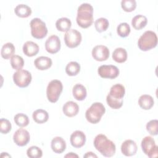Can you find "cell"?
<instances>
[{
    "mask_svg": "<svg viewBox=\"0 0 158 158\" xmlns=\"http://www.w3.org/2000/svg\"><path fill=\"white\" fill-rule=\"evenodd\" d=\"M14 120L16 125L20 127H25L29 123L28 117L23 113L17 114L14 116Z\"/></svg>",
    "mask_w": 158,
    "mask_h": 158,
    "instance_id": "cell-31",
    "label": "cell"
},
{
    "mask_svg": "<svg viewBox=\"0 0 158 158\" xmlns=\"http://www.w3.org/2000/svg\"><path fill=\"white\" fill-rule=\"evenodd\" d=\"M94 146L96 150L104 157H110L115 153V144L103 134H99L96 136L94 139Z\"/></svg>",
    "mask_w": 158,
    "mask_h": 158,
    "instance_id": "cell-1",
    "label": "cell"
},
{
    "mask_svg": "<svg viewBox=\"0 0 158 158\" xmlns=\"http://www.w3.org/2000/svg\"><path fill=\"white\" fill-rule=\"evenodd\" d=\"M98 73L101 78L113 79L118 76L119 70L113 65H102L98 68Z\"/></svg>",
    "mask_w": 158,
    "mask_h": 158,
    "instance_id": "cell-11",
    "label": "cell"
},
{
    "mask_svg": "<svg viewBox=\"0 0 158 158\" xmlns=\"http://www.w3.org/2000/svg\"><path fill=\"white\" fill-rule=\"evenodd\" d=\"M10 64L12 67L17 70H21L24 65L23 59L18 55H14L10 58Z\"/></svg>",
    "mask_w": 158,
    "mask_h": 158,
    "instance_id": "cell-32",
    "label": "cell"
},
{
    "mask_svg": "<svg viewBox=\"0 0 158 158\" xmlns=\"http://www.w3.org/2000/svg\"><path fill=\"white\" fill-rule=\"evenodd\" d=\"M1 157H10L11 156H10L9 154H8L7 152H2Z\"/></svg>",
    "mask_w": 158,
    "mask_h": 158,
    "instance_id": "cell-40",
    "label": "cell"
},
{
    "mask_svg": "<svg viewBox=\"0 0 158 158\" xmlns=\"http://www.w3.org/2000/svg\"><path fill=\"white\" fill-rule=\"evenodd\" d=\"M146 130L151 135L155 136L157 135V128H158V121L156 119L151 120L146 124Z\"/></svg>",
    "mask_w": 158,
    "mask_h": 158,
    "instance_id": "cell-36",
    "label": "cell"
},
{
    "mask_svg": "<svg viewBox=\"0 0 158 158\" xmlns=\"http://www.w3.org/2000/svg\"><path fill=\"white\" fill-rule=\"evenodd\" d=\"M15 46L12 43H7L4 44L1 51V54L2 58L5 59H8L11 58L15 53Z\"/></svg>",
    "mask_w": 158,
    "mask_h": 158,
    "instance_id": "cell-27",
    "label": "cell"
},
{
    "mask_svg": "<svg viewBox=\"0 0 158 158\" xmlns=\"http://www.w3.org/2000/svg\"><path fill=\"white\" fill-rule=\"evenodd\" d=\"M22 49L23 53L27 56L33 57L36 56L39 52V46L36 43L28 41L23 44Z\"/></svg>",
    "mask_w": 158,
    "mask_h": 158,
    "instance_id": "cell-19",
    "label": "cell"
},
{
    "mask_svg": "<svg viewBox=\"0 0 158 158\" xmlns=\"http://www.w3.org/2000/svg\"><path fill=\"white\" fill-rule=\"evenodd\" d=\"M138 146L135 141L127 139L121 145V152L125 156H132L136 153Z\"/></svg>",
    "mask_w": 158,
    "mask_h": 158,
    "instance_id": "cell-16",
    "label": "cell"
},
{
    "mask_svg": "<svg viewBox=\"0 0 158 158\" xmlns=\"http://www.w3.org/2000/svg\"><path fill=\"white\" fill-rule=\"evenodd\" d=\"M154 99L149 94L141 95L138 99V104L144 110H149L154 106Z\"/></svg>",
    "mask_w": 158,
    "mask_h": 158,
    "instance_id": "cell-22",
    "label": "cell"
},
{
    "mask_svg": "<svg viewBox=\"0 0 158 158\" xmlns=\"http://www.w3.org/2000/svg\"><path fill=\"white\" fill-rule=\"evenodd\" d=\"M51 147L55 153L61 154L66 149L65 141L60 136H56L51 141Z\"/></svg>",
    "mask_w": 158,
    "mask_h": 158,
    "instance_id": "cell-18",
    "label": "cell"
},
{
    "mask_svg": "<svg viewBox=\"0 0 158 158\" xmlns=\"http://www.w3.org/2000/svg\"><path fill=\"white\" fill-rule=\"evenodd\" d=\"M77 24L83 28L90 27L93 22V7L89 3H83L79 6L76 18Z\"/></svg>",
    "mask_w": 158,
    "mask_h": 158,
    "instance_id": "cell-2",
    "label": "cell"
},
{
    "mask_svg": "<svg viewBox=\"0 0 158 158\" xmlns=\"http://www.w3.org/2000/svg\"><path fill=\"white\" fill-rule=\"evenodd\" d=\"M80 71V64L75 61L70 62L65 67V72L69 76H75Z\"/></svg>",
    "mask_w": 158,
    "mask_h": 158,
    "instance_id": "cell-29",
    "label": "cell"
},
{
    "mask_svg": "<svg viewBox=\"0 0 158 158\" xmlns=\"http://www.w3.org/2000/svg\"><path fill=\"white\" fill-rule=\"evenodd\" d=\"M62 111L66 116L72 117L77 115L78 113L79 106L73 101H67L64 104L62 107Z\"/></svg>",
    "mask_w": 158,
    "mask_h": 158,
    "instance_id": "cell-17",
    "label": "cell"
},
{
    "mask_svg": "<svg viewBox=\"0 0 158 158\" xmlns=\"http://www.w3.org/2000/svg\"><path fill=\"white\" fill-rule=\"evenodd\" d=\"M112 59L118 63H123L127 59V52L123 48H117L112 52Z\"/></svg>",
    "mask_w": 158,
    "mask_h": 158,
    "instance_id": "cell-26",
    "label": "cell"
},
{
    "mask_svg": "<svg viewBox=\"0 0 158 158\" xmlns=\"http://www.w3.org/2000/svg\"><path fill=\"white\" fill-rule=\"evenodd\" d=\"M125 93V89L122 85L117 83L113 85L106 98L108 106L114 109H120L123 105V98Z\"/></svg>",
    "mask_w": 158,
    "mask_h": 158,
    "instance_id": "cell-3",
    "label": "cell"
},
{
    "mask_svg": "<svg viewBox=\"0 0 158 158\" xmlns=\"http://www.w3.org/2000/svg\"><path fill=\"white\" fill-rule=\"evenodd\" d=\"M34 64L38 70H44L49 69L51 67L52 62L51 59L48 57L40 56L35 60Z\"/></svg>",
    "mask_w": 158,
    "mask_h": 158,
    "instance_id": "cell-20",
    "label": "cell"
},
{
    "mask_svg": "<svg viewBox=\"0 0 158 158\" xmlns=\"http://www.w3.org/2000/svg\"><path fill=\"white\" fill-rule=\"evenodd\" d=\"M14 12L17 16L21 18H26L31 14V9L26 4H21L15 7Z\"/></svg>",
    "mask_w": 158,
    "mask_h": 158,
    "instance_id": "cell-25",
    "label": "cell"
},
{
    "mask_svg": "<svg viewBox=\"0 0 158 158\" xmlns=\"http://www.w3.org/2000/svg\"><path fill=\"white\" fill-rule=\"evenodd\" d=\"M148 22V19L146 16L143 15H136L131 20V25L136 30H141L146 27Z\"/></svg>",
    "mask_w": 158,
    "mask_h": 158,
    "instance_id": "cell-24",
    "label": "cell"
},
{
    "mask_svg": "<svg viewBox=\"0 0 158 158\" xmlns=\"http://www.w3.org/2000/svg\"><path fill=\"white\" fill-rule=\"evenodd\" d=\"M82 36L81 33L75 29H70L64 35V41L70 48L77 47L81 43Z\"/></svg>",
    "mask_w": 158,
    "mask_h": 158,
    "instance_id": "cell-10",
    "label": "cell"
},
{
    "mask_svg": "<svg viewBox=\"0 0 158 158\" xmlns=\"http://www.w3.org/2000/svg\"><path fill=\"white\" fill-rule=\"evenodd\" d=\"M31 34L36 39L44 38L48 33V28L46 23L39 18H34L30 22Z\"/></svg>",
    "mask_w": 158,
    "mask_h": 158,
    "instance_id": "cell-7",
    "label": "cell"
},
{
    "mask_svg": "<svg viewBox=\"0 0 158 158\" xmlns=\"http://www.w3.org/2000/svg\"><path fill=\"white\" fill-rule=\"evenodd\" d=\"M117 32L120 36L123 38L127 37L130 33V27L126 22L121 23L117 26Z\"/></svg>",
    "mask_w": 158,
    "mask_h": 158,
    "instance_id": "cell-33",
    "label": "cell"
},
{
    "mask_svg": "<svg viewBox=\"0 0 158 158\" xmlns=\"http://www.w3.org/2000/svg\"><path fill=\"white\" fill-rule=\"evenodd\" d=\"M63 90V85L60 81L52 80L48 85L46 88L47 98L51 102H57Z\"/></svg>",
    "mask_w": 158,
    "mask_h": 158,
    "instance_id": "cell-6",
    "label": "cell"
},
{
    "mask_svg": "<svg viewBox=\"0 0 158 158\" xmlns=\"http://www.w3.org/2000/svg\"><path fill=\"white\" fill-rule=\"evenodd\" d=\"M121 6L125 12H132L136 7V2L135 0H122Z\"/></svg>",
    "mask_w": 158,
    "mask_h": 158,
    "instance_id": "cell-35",
    "label": "cell"
},
{
    "mask_svg": "<svg viewBox=\"0 0 158 158\" xmlns=\"http://www.w3.org/2000/svg\"><path fill=\"white\" fill-rule=\"evenodd\" d=\"M157 44V37L155 32L146 31L138 39V46L141 51H147L154 48Z\"/></svg>",
    "mask_w": 158,
    "mask_h": 158,
    "instance_id": "cell-5",
    "label": "cell"
},
{
    "mask_svg": "<svg viewBox=\"0 0 158 158\" xmlns=\"http://www.w3.org/2000/svg\"><path fill=\"white\" fill-rule=\"evenodd\" d=\"M27 154L30 158H40L43 156V151L38 146H32L27 149Z\"/></svg>",
    "mask_w": 158,
    "mask_h": 158,
    "instance_id": "cell-34",
    "label": "cell"
},
{
    "mask_svg": "<svg viewBox=\"0 0 158 158\" xmlns=\"http://www.w3.org/2000/svg\"><path fill=\"white\" fill-rule=\"evenodd\" d=\"M12 128V125L7 119L2 118L0 120V131L2 134L8 133Z\"/></svg>",
    "mask_w": 158,
    "mask_h": 158,
    "instance_id": "cell-37",
    "label": "cell"
},
{
    "mask_svg": "<svg viewBox=\"0 0 158 158\" xmlns=\"http://www.w3.org/2000/svg\"><path fill=\"white\" fill-rule=\"evenodd\" d=\"M60 41L59 38L55 35L50 36L45 42V49L51 54L57 52L60 49Z\"/></svg>",
    "mask_w": 158,
    "mask_h": 158,
    "instance_id": "cell-14",
    "label": "cell"
},
{
    "mask_svg": "<svg viewBox=\"0 0 158 158\" xmlns=\"http://www.w3.org/2000/svg\"><path fill=\"white\" fill-rule=\"evenodd\" d=\"M70 141L73 147L80 148L85 144L86 135L82 131L76 130L70 135Z\"/></svg>",
    "mask_w": 158,
    "mask_h": 158,
    "instance_id": "cell-15",
    "label": "cell"
},
{
    "mask_svg": "<svg viewBox=\"0 0 158 158\" xmlns=\"http://www.w3.org/2000/svg\"><path fill=\"white\" fill-rule=\"evenodd\" d=\"M32 79L30 72L26 70H19L13 75L14 83L20 88H25L29 85Z\"/></svg>",
    "mask_w": 158,
    "mask_h": 158,
    "instance_id": "cell-9",
    "label": "cell"
},
{
    "mask_svg": "<svg viewBox=\"0 0 158 158\" xmlns=\"http://www.w3.org/2000/svg\"><path fill=\"white\" fill-rule=\"evenodd\" d=\"M83 157L86 158V157H98V156L94 154L93 152H87L84 156Z\"/></svg>",
    "mask_w": 158,
    "mask_h": 158,
    "instance_id": "cell-38",
    "label": "cell"
},
{
    "mask_svg": "<svg viewBox=\"0 0 158 158\" xmlns=\"http://www.w3.org/2000/svg\"><path fill=\"white\" fill-rule=\"evenodd\" d=\"M105 112V107L101 102H94L86 110L85 112V117L87 121L89 123L96 124L101 120V117L104 114Z\"/></svg>",
    "mask_w": 158,
    "mask_h": 158,
    "instance_id": "cell-4",
    "label": "cell"
},
{
    "mask_svg": "<svg viewBox=\"0 0 158 158\" xmlns=\"http://www.w3.org/2000/svg\"><path fill=\"white\" fill-rule=\"evenodd\" d=\"M65 157H78V156L73 152H69L65 156Z\"/></svg>",
    "mask_w": 158,
    "mask_h": 158,
    "instance_id": "cell-39",
    "label": "cell"
},
{
    "mask_svg": "<svg viewBox=\"0 0 158 158\" xmlns=\"http://www.w3.org/2000/svg\"><path fill=\"white\" fill-rule=\"evenodd\" d=\"M141 148L143 152L150 158L156 157L158 153V146L155 141L150 136H145L141 141Z\"/></svg>",
    "mask_w": 158,
    "mask_h": 158,
    "instance_id": "cell-8",
    "label": "cell"
},
{
    "mask_svg": "<svg viewBox=\"0 0 158 158\" xmlns=\"http://www.w3.org/2000/svg\"><path fill=\"white\" fill-rule=\"evenodd\" d=\"M109 23L107 19L101 17L96 20L94 22V27L97 31L101 33L105 31L109 27Z\"/></svg>",
    "mask_w": 158,
    "mask_h": 158,
    "instance_id": "cell-30",
    "label": "cell"
},
{
    "mask_svg": "<svg viewBox=\"0 0 158 158\" xmlns=\"http://www.w3.org/2000/svg\"><path fill=\"white\" fill-rule=\"evenodd\" d=\"M109 50L104 45H97L92 50V56L97 61L106 60L109 57Z\"/></svg>",
    "mask_w": 158,
    "mask_h": 158,
    "instance_id": "cell-13",
    "label": "cell"
},
{
    "mask_svg": "<svg viewBox=\"0 0 158 158\" xmlns=\"http://www.w3.org/2000/svg\"><path fill=\"white\" fill-rule=\"evenodd\" d=\"M72 94L74 98L77 101H83L87 95L86 89L81 84H76L72 89Z\"/></svg>",
    "mask_w": 158,
    "mask_h": 158,
    "instance_id": "cell-21",
    "label": "cell"
},
{
    "mask_svg": "<svg viewBox=\"0 0 158 158\" xmlns=\"http://www.w3.org/2000/svg\"><path fill=\"white\" fill-rule=\"evenodd\" d=\"M30 139L29 132L23 128L18 129L13 135L14 143L19 146H26Z\"/></svg>",
    "mask_w": 158,
    "mask_h": 158,
    "instance_id": "cell-12",
    "label": "cell"
},
{
    "mask_svg": "<svg viewBox=\"0 0 158 158\" xmlns=\"http://www.w3.org/2000/svg\"><path fill=\"white\" fill-rule=\"evenodd\" d=\"M32 117L37 123H43L46 122L49 118V114L47 111L43 109H37L33 112Z\"/></svg>",
    "mask_w": 158,
    "mask_h": 158,
    "instance_id": "cell-23",
    "label": "cell"
},
{
    "mask_svg": "<svg viewBox=\"0 0 158 158\" xmlns=\"http://www.w3.org/2000/svg\"><path fill=\"white\" fill-rule=\"evenodd\" d=\"M72 22L67 17H62L59 19L56 22V28L60 31H67L70 29Z\"/></svg>",
    "mask_w": 158,
    "mask_h": 158,
    "instance_id": "cell-28",
    "label": "cell"
}]
</instances>
